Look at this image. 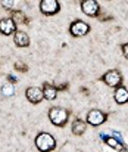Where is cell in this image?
Instances as JSON below:
<instances>
[{
	"label": "cell",
	"instance_id": "obj_1",
	"mask_svg": "<svg viewBox=\"0 0 128 152\" xmlns=\"http://www.w3.org/2000/svg\"><path fill=\"white\" fill-rule=\"evenodd\" d=\"M71 111L62 108V106H52L49 109V120L56 127H65L69 120Z\"/></svg>",
	"mask_w": 128,
	"mask_h": 152
},
{
	"label": "cell",
	"instance_id": "obj_2",
	"mask_svg": "<svg viewBox=\"0 0 128 152\" xmlns=\"http://www.w3.org/2000/svg\"><path fill=\"white\" fill-rule=\"evenodd\" d=\"M36 146L40 152H52L56 148V139L47 133V132H41L36 136Z\"/></svg>",
	"mask_w": 128,
	"mask_h": 152
},
{
	"label": "cell",
	"instance_id": "obj_3",
	"mask_svg": "<svg viewBox=\"0 0 128 152\" xmlns=\"http://www.w3.org/2000/svg\"><path fill=\"white\" fill-rule=\"evenodd\" d=\"M102 81H105V84H108L109 87L116 89V87L122 86V75L118 69H109L103 74Z\"/></svg>",
	"mask_w": 128,
	"mask_h": 152
},
{
	"label": "cell",
	"instance_id": "obj_4",
	"mask_svg": "<svg viewBox=\"0 0 128 152\" xmlns=\"http://www.w3.org/2000/svg\"><path fill=\"white\" fill-rule=\"evenodd\" d=\"M69 33L74 37H84L90 33V25L84 21H81V19H77L69 25Z\"/></svg>",
	"mask_w": 128,
	"mask_h": 152
},
{
	"label": "cell",
	"instance_id": "obj_5",
	"mask_svg": "<svg viewBox=\"0 0 128 152\" xmlns=\"http://www.w3.org/2000/svg\"><path fill=\"white\" fill-rule=\"evenodd\" d=\"M106 118H108V115L103 111H100V109H91L87 114V124H90L93 127H99V126H102L106 121Z\"/></svg>",
	"mask_w": 128,
	"mask_h": 152
},
{
	"label": "cell",
	"instance_id": "obj_6",
	"mask_svg": "<svg viewBox=\"0 0 128 152\" xmlns=\"http://www.w3.org/2000/svg\"><path fill=\"white\" fill-rule=\"evenodd\" d=\"M40 10L44 15H56L60 10V3L57 0H41Z\"/></svg>",
	"mask_w": 128,
	"mask_h": 152
},
{
	"label": "cell",
	"instance_id": "obj_7",
	"mask_svg": "<svg viewBox=\"0 0 128 152\" xmlns=\"http://www.w3.org/2000/svg\"><path fill=\"white\" fill-rule=\"evenodd\" d=\"M80 4H81V10L88 16H97L100 12V4L96 0H83Z\"/></svg>",
	"mask_w": 128,
	"mask_h": 152
},
{
	"label": "cell",
	"instance_id": "obj_8",
	"mask_svg": "<svg viewBox=\"0 0 128 152\" xmlns=\"http://www.w3.org/2000/svg\"><path fill=\"white\" fill-rule=\"evenodd\" d=\"M0 33L4 36H10L16 33V24L12 18H3L0 19Z\"/></svg>",
	"mask_w": 128,
	"mask_h": 152
},
{
	"label": "cell",
	"instance_id": "obj_9",
	"mask_svg": "<svg viewBox=\"0 0 128 152\" xmlns=\"http://www.w3.org/2000/svg\"><path fill=\"white\" fill-rule=\"evenodd\" d=\"M25 98L31 103H40L44 99V95L40 87H28L25 92Z\"/></svg>",
	"mask_w": 128,
	"mask_h": 152
},
{
	"label": "cell",
	"instance_id": "obj_10",
	"mask_svg": "<svg viewBox=\"0 0 128 152\" xmlns=\"http://www.w3.org/2000/svg\"><path fill=\"white\" fill-rule=\"evenodd\" d=\"M102 139H103L105 143H106L108 146H111L112 149H116V151H121V152L127 151V148L124 146V142L119 140V139H116L115 136H105V133H103V134H102Z\"/></svg>",
	"mask_w": 128,
	"mask_h": 152
},
{
	"label": "cell",
	"instance_id": "obj_11",
	"mask_svg": "<svg viewBox=\"0 0 128 152\" xmlns=\"http://www.w3.org/2000/svg\"><path fill=\"white\" fill-rule=\"evenodd\" d=\"M13 42L18 48H28L30 46V37L22 30H16V33L13 34Z\"/></svg>",
	"mask_w": 128,
	"mask_h": 152
},
{
	"label": "cell",
	"instance_id": "obj_12",
	"mask_svg": "<svg viewBox=\"0 0 128 152\" xmlns=\"http://www.w3.org/2000/svg\"><path fill=\"white\" fill-rule=\"evenodd\" d=\"M113 99L118 105H124V103H128V89L124 87V86H119L115 89L113 92Z\"/></svg>",
	"mask_w": 128,
	"mask_h": 152
},
{
	"label": "cell",
	"instance_id": "obj_13",
	"mask_svg": "<svg viewBox=\"0 0 128 152\" xmlns=\"http://www.w3.org/2000/svg\"><path fill=\"white\" fill-rule=\"evenodd\" d=\"M41 90H43L44 98H46L47 101H55L56 96H57V89H56V86H52V84H49V83H44V84H43Z\"/></svg>",
	"mask_w": 128,
	"mask_h": 152
},
{
	"label": "cell",
	"instance_id": "obj_14",
	"mask_svg": "<svg viewBox=\"0 0 128 152\" xmlns=\"http://www.w3.org/2000/svg\"><path fill=\"white\" fill-rule=\"evenodd\" d=\"M71 130H72V133H74L75 136H81V134H84L85 130H87V123L83 121V120H80V118H77V120L72 123Z\"/></svg>",
	"mask_w": 128,
	"mask_h": 152
},
{
	"label": "cell",
	"instance_id": "obj_15",
	"mask_svg": "<svg viewBox=\"0 0 128 152\" xmlns=\"http://www.w3.org/2000/svg\"><path fill=\"white\" fill-rule=\"evenodd\" d=\"M12 19H13V22L18 25V24H27L28 22V19L25 18V15L21 12V10H12V16H10Z\"/></svg>",
	"mask_w": 128,
	"mask_h": 152
},
{
	"label": "cell",
	"instance_id": "obj_16",
	"mask_svg": "<svg viewBox=\"0 0 128 152\" xmlns=\"http://www.w3.org/2000/svg\"><path fill=\"white\" fill-rule=\"evenodd\" d=\"M1 93H3L4 96H12V95L15 93L13 84H4V86L1 87Z\"/></svg>",
	"mask_w": 128,
	"mask_h": 152
},
{
	"label": "cell",
	"instance_id": "obj_17",
	"mask_svg": "<svg viewBox=\"0 0 128 152\" xmlns=\"http://www.w3.org/2000/svg\"><path fill=\"white\" fill-rule=\"evenodd\" d=\"M15 68H16L18 71H22V72H27V71H28V66H27L25 64H22V62H16V64H15Z\"/></svg>",
	"mask_w": 128,
	"mask_h": 152
},
{
	"label": "cell",
	"instance_id": "obj_18",
	"mask_svg": "<svg viewBox=\"0 0 128 152\" xmlns=\"http://www.w3.org/2000/svg\"><path fill=\"white\" fill-rule=\"evenodd\" d=\"M1 4H3L4 9H12L15 3H13V1H7V0H4V1H1Z\"/></svg>",
	"mask_w": 128,
	"mask_h": 152
},
{
	"label": "cell",
	"instance_id": "obj_19",
	"mask_svg": "<svg viewBox=\"0 0 128 152\" xmlns=\"http://www.w3.org/2000/svg\"><path fill=\"white\" fill-rule=\"evenodd\" d=\"M121 48H122V55L125 56V59H128V43H124Z\"/></svg>",
	"mask_w": 128,
	"mask_h": 152
},
{
	"label": "cell",
	"instance_id": "obj_20",
	"mask_svg": "<svg viewBox=\"0 0 128 152\" xmlns=\"http://www.w3.org/2000/svg\"><path fill=\"white\" fill-rule=\"evenodd\" d=\"M66 87H68V83H63V84H59V86H56L57 92H59V90H65Z\"/></svg>",
	"mask_w": 128,
	"mask_h": 152
},
{
	"label": "cell",
	"instance_id": "obj_21",
	"mask_svg": "<svg viewBox=\"0 0 128 152\" xmlns=\"http://www.w3.org/2000/svg\"><path fill=\"white\" fill-rule=\"evenodd\" d=\"M7 80H9L10 83H15V81H16V78H15V77H10V75H7Z\"/></svg>",
	"mask_w": 128,
	"mask_h": 152
}]
</instances>
